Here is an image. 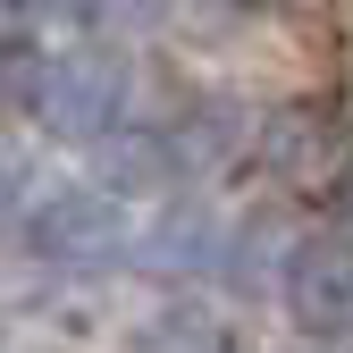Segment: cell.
<instances>
[{"mask_svg":"<svg viewBox=\"0 0 353 353\" xmlns=\"http://www.w3.org/2000/svg\"><path fill=\"white\" fill-rule=\"evenodd\" d=\"M261 160H270L278 176H312V168H328V160H336V110H320V101L286 110V118L270 126V143H261Z\"/></svg>","mask_w":353,"mask_h":353,"instance_id":"cell-6","label":"cell"},{"mask_svg":"<svg viewBox=\"0 0 353 353\" xmlns=\"http://www.w3.org/2000/svg\"><path fill=\"white\" fill-rule=\"evenodd\" d=\"M219 236H228V228H219L210 210L176 202V210H160V228H152L143 244H135V236H126V244H135V261H143L152 278H194V270L219 261Z\"/></svg>","mask_w":353,"mask_h":353,"instance_id":"cell-5","label":"cell"},{"mask_svg":"<svg viewBox=\"0 0 353 353\" xmlns=\"http://www.w3.org/2000/svg\"><path fill=\"white\" fill-rule=\"evenodd\" d=\"M143 353H228V336H219V320H202V312H168L160 336H143Z\"/></svg>","mask_w":353,"mask_h":353,"instance_id":"cell-9","label":"cell"},{"mask_svg":"<svg viewBox=\"0 0 353 353\" xmlns=\"http://www.w3.org/2000/svg\"><path fill=\"white\" fill-rule=\"evenodd\" d=\"M126 236L135 228H126L118 194H93V185H68L26 210V252L51 261V270H101V261L126 252Z\"/></svg>","mask_w":353,"mask_h":353,"instance_id":"cell-2","label":"cell"},{"mask_svg":"<svg viewBox=\"0 0 353 353\" xmlns=\"http://www.w3.org/2000/svg\"><path fill=\"white\" fill-rule=\"evenodd\" d=\"M176 176H194L185 152H176L168 126H152V135H101V194H168Z\"/></svg>","mask_w":353,"mask_h":353,"instance_id":"cell-4","label":"cell"},{"mask_svg":"<svg viewBox=\"0 0 353 353\" xmlns=\"http://www.w3.org/2000/svg\"><path fill=\"white\" fill-rule=\"evenodd\" d=\"M26 17H68V26H143L160 0H26Z\"/></svg>","mask_w":353,"mask_h":353,"instance_id":"cell-8","label":"cell"},{"mask_svg":"<svg viewBox=\"0 0 353 353\" xmlns=\"http://www.w3.org/2000/svg\"><path fill=\"white\" fill-rule=\"evenodd\" d=\"M126 84H135V68H126L110 42H84V51L34 68L26 93H34L42 135H59V143H101L110 126L126 118Z\"/></svg>","mask_w":353,"mask_h":353,"instance_id":"cell-1","label":"cell"},{"mask_svg":"<svg viewBox=\"0 0 353 353\" xmlns=\"http://www.w3.org/2000/svg\"><path fill=\"white\" fill-rule=\"evenodd\" d=\"M278 303H286L294 336H320V345L345 336V320H353V261H345V236L336 228L286 244V261H278Z\"/></svg>","mask_w":353,"mask_h":353,"instance_id":"cell-3","label":"cell"},{"mask_svg":"<svg viewBox=\"0 0 353 353\" xmlns=\"http://www.w3.org/2000/svg\"><path fill=\"white\" fill-rule=\"evenodd\" d=\"M34 17H26V0H0V101H26V84H34Z\"/></svg>","mask_w":353,"mask_h":353,"instance_id":"cell-7","label":"cell"}]
</instances>
